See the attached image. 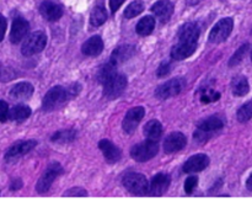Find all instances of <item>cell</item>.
<instances>
[{
    "mask_svg": "<svg viewBox=\"0 0 252 213\" xmlns=\"http://www.w3.org/2000/svg\"><path fill=\"white\" fill-rule=\"evenodd\" d=\"M70 99L71 96L69 94L68 88L65 89L63 86H54L44 95L43 101H42V108L44 111H53Z\"/></svg>",
    "mask_w": 252,
    "mask_h": 213,
    "instance_id": "obj_1",
    "label": "cell"
},
{
    "mask_svg": "<svg viewBox=\"0 0 252 213\" xmlns=\"http://www.w3.org/2000/svg\"><path fill=\"white\" fill-rule=\"evenodd\" d=\"M123 186L133 195L137 196H143L149 190V182H148L147 178L139 173H129L126 175L122 180Z\"/></svg>",
    "mask_w": 252,
    "mask_h": 213,
    "instance_id": "obj_2",
    "label": "cell"
},
{
    "mask_svg": "<svg viewBox=\"0 0 252 213\" xmlns=\"http://www.w3.org/2000/svg\"><path fill=\"white\" fill-rule=\"evenodd\" d=\"M159 152V145L155 141H145V142L139 143V144L134 145L130 150V157L135 160V162L144 163L148 160L153 159L155 155Z\"/></svg>",
    "mask_w": 252,
    "mask_h": 213,
    "instance_id": "obj_3",
    "label": "cell"
},
{
    "mask_svg": "<svg viewBox=\"0 0 252 213\" xmlns=\"http://www.w3.org/2000/svg\"><path fill=\"white\" fill-rule=\"evenodd\" d=\"M127 76L125 74L116 73L111 79H108L103 85V95L110 100L117 99L123 94V91L127 88Z\"/></svg>",
    "mask_w": 252,
    "mask_h": 213,
    "instance_id": "obj_4",
    "label": "cell"
},
{
    "mask_svg": "<svg viewBox=\"0 0 252 213\" xmlns=\"http://www.w3.org/2000/svg\"><path fill=\"white\" fill-rule=\"evenodd\" d=\"M63 168L59 163L53 162L47 167V169L44 170V173L42 174V177L39 178V180L37 181L36 190L39 194H44V192L48 191L51 189L52 184L56 180V178H58L59 175L63 174Z\"/></svg>",
    "mask_w": 252,
    "mask_h": 213,
    "instance_id": "obj_5",
    "label": "cell"
},
{
    "mask_svg": "<svg viewBox=\"0 0 252 213\" xmlns=\"http://www.w3.org/2000/svg\"><path fill=\"white\" fill-rule=\"evenodd\" d=\"M47 44V36L44 32L37 31L33 32L32 35H30L26 38V41L24 42L21 47V52L24 56L30 57L33 56V54L39 53L44 49Z\"/></svg>",
    "mask_w": 252,
    "mask_h": 213,
    "instance_id": "obj_6",
    "label": "cell"
},
{
    "mask_svg": "<svg viewBox=\"0 0 252 213\" xmlns=\"http://www.w3.org/2000/svg\"><path fill=\"white\" fill-rule=\"evenodd\" d=\"M185 88H186V80L182 78H175L166 81L162 85L158 86L157 90H155V96L161 99V100H166V99L181 94Z\"/></svg>",
    "mask_w": 252,
    "mask_h": 213,
    "instance_id": "obj_7",
    "label": "cell"
},
{
    "mask_svg": "<svg viewBox=\"0 0 252 213\" xmlns=\"http://www.w3.org/2000/svg\"><path fill=\"white\" fill-rule=\"evenodd\" d=\"M234 29V21L231 17H225L217 22L209 34V42L212 43H221L230 36Z\"/></svg>",
    "mask_w": 252,
    "mask_h": 213,
    "instance_id": "obj_8",
    "label": "cell"
},
{
    "mask_svg": "<svg viewBox=\"0 0 252 213\" xmlns=\"http://www.w3.org/2000/svg\"><path fill=\"white\" fill-rule=\"evenodd\" d=\"M145 115V110L142 106H137V107H133L126 113L125 118H123L122 127L123 131L128 135H132L135 130H137L138 125H139L140 121L143 120Z\"/></svg>",
    "mask_w": 252,
    "mask_h": 213,
    "instance_id": "obj_9",
    "label": "cell"
},
{
    "mask_svg": "<svg viewBox=\"0 0 252 213\" xmlns=\"http://www.w3.org/2000/svg\"><path fill=\"white\" fill-rule=\"evenodd\" d=\"M36 145H37V141L34 140L20 141V142H16L15 144H12L11 147L7 149L6 154H5V159H6L7 162H14V160L19 159V158L22 157V155L31 152Z\"/></svg>",
    "mask_w": 252,
    "mask_h": 213,
    "instance_id": "obj_10",
    "label": "cell"
},
{
    "mask_svg": "<svg viewBox=\"0 0 252 213\" xmlns=\"http://www.w3.org/2000/svg\"><path fill=\"white\" fill-rule=\"evenodd\" d=\"M186 136L181 132H172L171 135L165 138L164 142V150L167 154L177 153L186 147Z\"/></svg>",
    "mask_w": 252,
    "mask_h": 213,
    "instance_id": "obj_11",
    "label": "cell"
},
{
    "mask_svg": "<svg viewBox=\"0 0 252 213\" xmlns=\"http://www.w3.org/2000/svg\"><path fill=\"white\" fill-rule=\"evenodd\" d=\"M170 182H171V179H170L169 175L165 174V173H159L152 179L148 192L152 196H162L169 189Z\"/></svg>",
    "mask_w": 252,
    "mask_h": 213,
    "instance_id": "obj_12",
    "label": "cell"
},
{
    "mask_svg": "<svg viewBox=\"0 0 252 213\" xmlns=\"http://www.w3.org/2000/svg\"><path fill=\"white\" fill-rule=\"evenodd\" d=\"M30 31V25L29 22L26 21L22 17H17L12 21V26H11V31H10V41L11 43L17 44L27 37Z\"/></svg>",
    "mask_w": 252,
    "mask_h": 213,
    "instance_id": "obj_13",
    "label": "cell"
},
{
    "mask_svg": "<svg viewBox=\"0 0 252 213\" xmlns=\"http://www.w3.org/2000/svg\"><path fill=\"white\" fill-rule=\"evenodd\" d=\"M199 27L194 22H187L182 25L179 30V42H186V43H197L199 38Z\"/></svg>",
    "mask_w": 252,
    "mask_h": 213,
    "instance_id": "obj_14",
    "label": "cell"
},
{
    "mask_svg": "<svg viewBox=\"0 0 252 213\" xmlns=\"http://www.w3.org/2000/svg\"><path fill=\"white\" fill-rule=\"evenodd\" d=\"M98 148L102 152L103 157L107 160V163L110 164H115V163L120 162L121 157H122V153H121V149L117 147V145L113 144L111 141L108 140H102L98 143Z\"/></svg>",
    "mask_w": 252,
    "mask_h": 213,
    "instance_id": "obj_15",
    "label": "cell"
},
{
    "mask_svg": "<svg viewBox=\"0 0 252 213\" xmlns=\"http://www.w3.org/2000/svg\"><path fill=\"white\" fill-rule=\"evenodd\" d=\"M209 165V158L206 154H197L189 158L184 165V172L187 174H194L206 169Z\"/></svg>",
    "mask_w": 252,
    "mask_h": 213,
    "instance_id": "obj_16",
    "label": "cell"
},
{
    "mask_svg": "<svg viewBox=\"0 0 252 213\" xmlns=\"http://www.w3.org/2000/svg\"><path fill=\"white\" fill-rule=\"evenodd\" d=\"M152 12L161 22H167L174 12V4L170 0H159L152 6Z\"/></svg>",
    "mask_w": 252,
    "mask_h": 213,
    "instance_id": "obj_17",
    "label": "cell"
},
{
    "mask_svg": "<svg viewBox=\"0 0 252 213\" xmlns=\"http://www.w3.org/2000/svg\"><path fill=\"white\" fill-rule=\"evenodd\" d=\"M134 52L135 48L132 44H121L117 48L113 49L112 54H111L110 62L115 64V66L122 64L125 63L126 61H128V59L134 54Z\"/></svg>",
    "mask_w": 252,
    "mask_h": 213,
    "instance_id": "obj_18",
    "label": "cell"
},
{
    "mask_svg": "<svg viewBox=\"0 0 252 213\" xmlns=\"http://www.w3.org/2000/svg\"><path fill=\"white\" fill-rule=\"evenodd\" d=\"M197 49V43H186V42H179L171 48V57L175 61H184L189 58Z\"/></svg>",
    "mask_w": 252,
    "mask_h": 213,
    "instance_id": "obj_19",
    "label": "cell"
},
{
    "mask_svg": "<svg viewBox=\"0 0 252 213\" xmlns=\"http://www.w3.org/2000/svg\"><path fill=\"white\" fill-rule=\"evenodd\" d=\"M39 12L48 21H57L63 15V9H62L61 5L56 4V2L43 1L39 6Z\"/></svg>",
    "mask_w": 252,
    "mask_h": 213,
    "instance_id": "obj_20",
    "label": "cell"
},
{
    "mask_svg": "<svg viewBox=\"0 0 252 213\" xmlns=\"http://www.w3.org/2000/svg\"><path fill=\"white\" fill-rule=\"evenodd\" d=\"M103 51V41L100 36H93L85 41L81 46V52L85 56L97 57Z\"/></svg>",
    "mask_w": 252,
    "mask_h": 213,
    "instance_id": "obj_21",
    "label": "cell"
},
{
    "mask_svg": "<svg viewBox=\"0 0 252 213\" xmlns=\"http://www.w3.org/2000/svg\"><path fill=\"white\" fill-rule=\"evenodd\" d=\"M32 94H33V86H32V84L25 83V81L16 84L10 90V96L14 100H27V99L31 98Z\"/></svg>",
    "mask_w": 252,
    "mask_h": 213,
    "instance_id": "obj_22",
    "label": "cell"
},
{
    "mask_svg": "<svg viewBox=\"0 0 252 213\" xmlns=\"http://www.w3.org/2000/svg\"><path fill=\"white\" fill-rule=\"evenodd\" d=\"M162 133V126L161 123L159 122L158 120H152L145 125L144 127V136L150 141H158L160 140Z\"/></svg>",
    "mask_w": 252,
    "mask_h": 213,
    "instance_id": "obj_23",
    "label": "cell"
},
{
    "mask_svg": "<svg viewBox=\"0 0 252 213\" xmlns=\"http://www.w3.org/2000/svg\"><path fill=\"white\" fill-rule=\"evenodd\" d=\"M231 90H233V94L235 96H245L250 91L248 79L244 75L235 76L231 81Z\"/></svg>",
    "mask_w": 252,
    "mask_h": 213,
    "instance_id": "obj_24",
    "label": "cell"
},
{
    "mask_svg": "<svg viewBox=\"0 0 252 213\" xmlns=\"http://www.w3.org/2000/svg\"><path fill=\"white\" fill-rule=\"evenodd\" d=\"M224 126V121L219 116H212V117L206 118L198 123V128L206 132H213V131L220 130Z\"/></svg>",
    "mask_w": 252,
    "mask_h": 213,
    "instance_id": "obj_25",
    "label": "cell"
},
{
    "mask_svg": "<svg viewBox=\"0 0 252 213\" xmlns=\"http://www.w3.org/2000/svg\"><path fill=\"white\" fill-rule=\"evenodd\" d=\"M106 20H107V12H106L105 6L102 4H97L91 11L90 24L94 27H98L105 24Z\"/></svg>",
    "mask_w": 252,
    "mask_h": 213,
    "instance_id": "obj_26",
    "label": "cell"
},
{
    "mask_svg": "<svg viewBox=\"0 0 252 213\" xmlns=\"http://www.w3.org/2000/svg\"><path fill=\"white\" fill-rule=\"evenodd\" d=\"M31 108L27 105H16L9 111V118L12 121H24L31 116Z\"/></svg>",
    "mask_w": 252,
    "mask_h": 213,
    "instance_id": "obj_27",
    "label": "cell"
},
{
    "mask_svg": "<svg viewBox=\"0 0 252 213\" xmlns=\"http://www.w3.org/2000/svg\"><path fill=\"white\" fill-rule=\"evenodd\" d=\"M155 29V19L153 16H145L137 24V32L140 36H149Z\"/></svg>",
    "mask_w": 252,
    "mask_h": 213,
    "instance_id": "obj_28",
    "label": "cell"
},
{
    "mask_svg": "<svg viewBox=\"0 0 252 213\" xmlns=\"http://www.w3.org/2000/svg\"><path fill=\"white\" fill-rule=\"evenodd\" d=\"M116 67L113 63H111V62H108V63H105L102 64V66L100 67V69H98L97 71V81L101 84H105L106 81L108 80V79L112 78L113 75H115L116 73H117V71H116Z\"/></svg>",
    "mask_w": 252,
    "mask_h": 213,
    "instance_id": "obj_29",
    "label": "cell"
},
{
    "mask_svg": "<svg viewBox=\"0 0 252 213\" xmlns=\"http://www.w3.org/2000/svg\"><path fill=\"white\" fill-rule=\"evenodd\" d=\"M144 2L142 0H135V1L130 2L125 10V16L127 19H133V17L138 16L139 14H142L143 10H144Z\"/></svg>",
    "mask_w": 252,
    "mask_h": 213,
    "instance_id": "obj_30",
    "label": "cell"
},
{
    "mask_svg": "<svg viewBox=\"0 0 252 213\" xmlns=\"http://www.w3.org/2000/svg\"><path fill=\"white\" fill-rule=\"evenodd\" d=\"M76 132L73 130H68V131H59V132H56L53 136H52L51 140L53 142L57 143H69V142H73L74 138H75Z\"/></svg>",
    "mask_w": 252,
    "mask_h": 213,
    "instance_id": "obj_31",
    "label": "cell"
},
{
    "mask_svg": "<svg viewBox=\"0 0 252 213\" xmlns=\"http://www.w3.org/2000/svg\"><path fill=\"white\" fill-rule=\"evenodd\" d=\"M236 117H238V121L241 123H245L248 121H250L252 118V99L249 100L248 103L244 104L238 110V113H236Z\"/></svg>",
    "mask_w": 252,
    "mask_h": 213,
    "instance_id": "obj_32",
    "label": "cell"
},
{
    "mask_svg": "<svg viewBox=\"0 0 252 213\" xmlns=\"http://www.w3.org/2000/svg\"><path fill=\"white\" fill-rule=\"evenodd\" d=\"M249 49H250V44L249 43L243 44V46H241L240 48H239L238 51L234 53V56L230 58V61H229V66L230 67L238 66V64L240 63L244 58H245V56H246V53L249 52Z\"/></svg>",
    "mask_w": 252,
    "mask_h": 213,
    "instance_id": "obj_33",
    "label": "cell"
},
{
    "mask_svg": "<svg viewBox=\"0 0 252 213\" xmlns=\"http://www.w3.org/2000/svg\"><path fill=\"white\" fill-rule=\"evenodd\" d=\"M197 185H198V178L197 177H189L187 178V180L185 181V192L189 195H191L193 192V190L196 189Z\"/></svg>",
    "mask_w": 252,
    "mask_h": 213,
    "instance_id": "obj_34",
    "label": "cell"
},
{
    "mask_svg": "<svg viewBox=\"0 0 252 213\" xmlns=\"http://www.w3.org/2000/svg\"><path fill=\"white\" fill-rule=\"evenodd\" d=\"M16 76L15 71L11 68L0 67V81H9Z\"/></svg>",
    "mask_w": 252,
    "mask_h": 213,
    "instance_id": "obj_35",
    "label": "cell"
},
{
    "mask_svg": "<svg viewBox=\"0 0 252 213\" xmlns=\"http://www.w3.org/2000/svg\"><path fill=\"white\" fill-rule=\"evenodd\" d=\"M193 138L196 140L197 143H199V144H203V143H206L207 141L209 140V132H206V131H202L198 128V130L194 132Z\"/></svg>",
    "mask_w": 252,
    "mask_h": 213,
    "instance_id": "obj_36",
    "label": "cell"
},
{
    "mask_svg": "<svg viewBox=\"0 0 252 213\" xmlns=\"http://www.w3.org/2000/svg\"><path fill=\"white\" fill-rule=\"evenodd\" d=\"M170 71H171V66H170L169 62H162L159 66V68H158L157 74L159 78H164V76H166L170 73Z\"/></svg>",
    "mask_w": 252,
    "mask_h": 213,
    "instance_id": "obj_37",
    "label": "cell"
},
{
    "mask_svg": "<svg viewBox=\"0 0 252 213\" xmlns=\"http://www.w3.org/2000/svg\"><path fill=\"white\" fill-rule=\"evenodd\" d=\"M9 118V105L4 100H0V122H5Z\"/></svg>",
    "mask_w": 252,
    "mask_h": 213,
    "instance_id": "obj_38",
    "label": "cell"
},
{
    "mask_svg": "<svg viewBox=\"0 0 252 213\" xmlns=\"http://www.w3.org/2000/svg\"><path fill=\"white\" fill-rule=\"evenodd\" d=\"M64 196H88V191L81 187H74V189L65 191Z\"/></svg>",
    "mask_w": 252,
    "mask_h": 213,
    "instance_id": "obj_39",
    "label": "cell"
},
{
    "mask_svg": "<svg viewBox=\"0 0 252 213\" xmlns=\"http://www.w3.org/2000/svg\"><path fill=\"white\" fill-rule=\"evenodd\" d=\"M6 26H7L6 19H5V17L0 14V42L4 39L5 32H6Z\"/></svg>",
    "mask_w": 252,
    "mask_h": 213,
    "instance_id": "obj_40",
    "label": "cell"
},
{
    "mask_svg": "<svg viewBox=\"0 0 252 213\" xmlns=\"http://www.w3.org/2000/svg\"><path fill=\"white\" fill-rule=\"evenodd\" d=\"M126 0H110V7H111V11L116 12L118 9L121 7V5L125 2Z\"/></svg>",
    "mask_w": 252,
    "mask_h": 213,
    "instance_id": "obj_41",
    "label": "cell"
},
{
    "mask_svg": "<svg viewBox=\"0 0 252 213\" xmlns=\"http://www.w3.org/2000/svg\"><path fill=\"white\" fill-rule=\"evenodd\" d=\"M21 186H22L21 180H15V181H12L10 189H11V190H19V189H21Z\"/></svg>",
    "mask_w": 252,
    "mask_h": 213,
    "instance_id": "obj_42",
    "label": "cell"
},
{
    "mask_svg": "<svg viewBox=\"0 0 252 213\" xmlns=\"http://www.w3.org/2000/svg\"><path fill=\"white\" fill-rule=\"evenodd\" d=\"M246 189H248L249 191H252V174L248 178V180H246Z\"/></svg>",
    "mask_w": 252,
    "mask_h": 213,
    "instance_id": "obj_43",
    "label": "cell"
},
{
    "mask_svg": "<svg viewBox=\"0 0 252 213\" xmlns=\"http://www.w3.org/2000/svg\"><path fill=\"white\" fill-rule=\"evenodd\" d=\"M251 59H252V54H251Z\"/></svg>",
    "mask_w": 252,
    "mask_h": 213,
    "instance_id": "obj_44",
    "label": "cell"
}]
</instances>
